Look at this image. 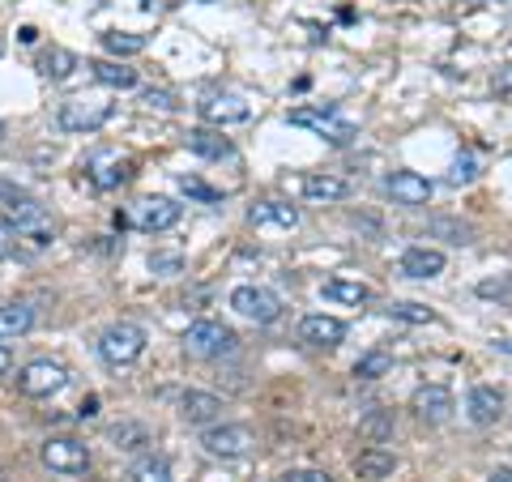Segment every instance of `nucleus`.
Here are the masks:
<instances>
[{
  "label": "nucleus",
  "instance_id": "nucleus-1",
  "mask_svg": "<svg viewBox=\"0 0 512 482\" xmlns=\"http://www.w3.org/2000/svg\"><path fill=\"white\" fill-rule=\"evenodd\" d=\"M5 218H9V231L22 235L30 248H47V244L56 239L52 214H47L35 197H26V192H18L13 201H5Z\"/></svg>",
  "mask_w": 512,
  "mask_h": 482
},
{
  "label": "nucleus",
  "instance_id": "nucleus-2",
  "mask_svg": "<svg viewBox=\"0 0 512 482\" xmlns=\"http://www.w3.org/2000/svg\"><path fill=\"white\" fill-rule=\"evenodd\" d=\"M286 120H291L295 128H308L312 137L329 141V146H350V141L359 137V124L346 120L342 111H333V107H291Z\"/></svg>",
  "mask_w": 512,
  "mask_h": 482
},
{
  "label": "nucleus",
  "instance_id": "nucleus-3",
  "mask_svg": "<svg viewBox=\"0 0 512 482\" xmlns=\"http://www.w3.org/2000/svg\"><path fill=\"white\" fill-rule=\"evenodd\" d=\"M239 346L235 329H227L222 320H197V325H188L184 333V350L192 359H222L231 355V350Z\"/></svg>",
  "mask_w": 512,
  "mask_h": 482
},
{
  "label": "nucleus",
  "instance_id": "nucleus-4",
  "mask_svg": "<svg viewBox=\"0 0 512 482\" xmlns=\"http://www.w3.org/2000/svg\"><path fill=\"white\" fill-rule=\"evenodd\" d=\"M99 355H103V363H111V367L137 363L141 355H146V329L120 320V325H111V329L99 337Z\"/></svg>",
  "mask_w": 512,
  "mask_h": 482
},
{
  "label": "nucleus",
  "instance_id": "nucleus-5",
  "mask_svg": "<svg viewBox=\"0 0 512 482\" xmlns=\"http://www.w3.org/2000/svg\"><path fill=\"white\" fill-rule=\"evenodd\" d=\"M107 120H111V103L107 99H86V94L60 103V111H56V124L64 128V133H99Z\"/></svg>",
  "mask_w": 512,
  "mask_h": 482
},
{
  "label": "nucleus",
  "instance_id": "nucleus-6",
  "mask_svg": "<svg viewBox=\"0 0 512 482\" xmlns=\"http://www.w3.org/2000/svg\"><path fill=\"white\" fill-rule=\"evenodd\" d=\"M64 384H69V367L56 363V359H35V363H26L22 372H18V393L22 397H56Z\"/></svg>",
  "mask_w": 512,
  "mask_h": 482
},
{
  "label": "nucleus",
  "instance_id": "nucleus-7",
  "mask_svg": "<svg viewBox=\"0 0 512 482\" xmlns=\"http://www.w3.org/2000/svg\"><path fill=\"white\" fill-rule=\"evenodd\" d=\"M231 308L244 320H256V325H274V320L282 316V299L269 291V286H235Z\"/></svg>",
  "mask_w": 512,
  "mask_h": 482
},
{
  "label": "nucleus",
  "instance_id": "nucleus-8",
  "mask_svg": "<svg viewBox=\"0 0 512 482\" xmlns=\"http://www.w3.org/2000/svg\"><path fill=\"white\" fill-rule=\"evenodd\" d=\"M197 111H201V120L214 124V128L252 120V103L244 99V94H231V90H210V94H205V99L197 103Z\"/></svg>",
  "mask_w": 512,
  "mask_h": 482
},
{
  "label": "nucleus",
  "instance_id": "nucleus-9",
  "mask_svg": "<svg viewBox=\"0 0 512 482\" xmlns=\"http://www.w3.org/2000/svg\"><path fill=\"white\" fill-rule=\"evenodd\" d=\"M201 444H205V453L210 457H248L256 448V436H252V427H244V423H210V431L201 436Z\"/></svg>",
  "mask_w": 512,
  "mask_h": 482
},
{
  "label": "nucleus",
  "instance_id": "nucleus-10",
  "mask_svg": "<svg viewBox=\"0 0 512 482\" xmlns=\"http://www.w3.org/2000/svg\"><path fill=\"white\" fill-rule=\"evenodd\" d=\"M180 214H184V205H175L171 197H146L133 205V218L128 222L146 235H158V231H171L175 222H180Z\"/></svg>",
  "mask_w": 512,
  "mask_h": 482
},
{
  "label": "nucleus",
  "instance_id": "nucleus-11",
  "mask_svg": "<svg viewBox=\"0 0 512 482\" xmlns=\"http://www.w3.org/2000/svg\"><path fill=\"white\" fill-rule=\"evenodd\" d=\"M43 465L47 470H56V474H86L90 470V448L86 444H77V440H47L43 444Z\"/></svg>",
  "mask_w": 512,
  "mask_h": 482
},
{
  "label": "nucleus",
  "instance_id": "nucleus-12",
  "mask_svg": "<svg viewBox=\"0 0 512 482\" xmlns=\"http://www.w3.org/2000/svg\"><path fill=\"white\" fill-rule=\"evenodd\" d=\"M128 175H133V171H128V158L111 154V150H99V154H90V158H86V180L99 188V192L120 188Z\"/></svg>",
  "mask_w": 512,
  "mask_h": 482
},
{
  "label": "nucleus",
  "instance_id": "nucleus-13",
  "mask_svg": "<svg viewBox=\"0 0 512 482\" xmlns=\"http://www.w3.org/2000/svg\"><path fill=\"white\" fill-rule=\"evenodd\" d=\"M222 397H214V393H205V389H188V393H180V419L184 423H192V427H210V423H218L222 419Z\"/></svg>",
  "mask_w": 512,
  "mask_h": 482
},
{
  "label": "nucleus",
  "instance_id": "nucleus-14",
  "mask_svg": "<svg viewBox=\"0 0 512 482\" xmlns=\"http://www.w3.org/2000/svg\"><path fill=\"white\" fill-rule=\"evenodd\" d=\"M384 188H389V197L397 205H410V210H419V205L431 201V180H423L419 171H393L389 180H384Z\"/></svg>",
  "mask_w": 512,
  "mask_h": 482
},
{
  "label": "nucleus",
  "instance_id": "nucleus-15",
  "mask_svg": "<svg viewBox=\"0 0 512 482\" xmlns=\"http://www.w3.org/2000/svg\"><path fill=\"white\" fill-rule=\"evenodd\" d=\"M299 337L308 346H316V350H333V346H342L346 342V325L338 316H303V325H299Z\"/></svg>",
  "mask_w": 512,
  "mask_h": 482
},
{
  "label": "nucleus",
  "instance_id": "nucleus-16",
  "mask_svg": "<svg viewBox=\"0 0 512 482\" xmlns=\"http://www.w3.org/2000/svg\"><path fill=\"white\" fill-rule=\"evenodd\" d=\"M410 406H414V414H419L423 423H444L448 414L457 410V401H453V393H448L444 384H423V389L414 393Z\"/></svg>",
  "mask_w": 512,
  "mask_h": 482
},
{
  "label": "nucleus",
  "instance_id": "nucleus-17",
  "mask_svg": "<svg viewBox=\"0 0 512 482\" xmlns=\"http://www.w3.org/2000/svg\"><path fill=\"white\" fill-rule=\"evenodd\" d=\"M466 410H470V419H474L478 427L500 423V414H504V393L495 389V384H474V389H470V401H466Z\"/></svg>",
  "mask_w": 512,
  "mask_h": 482
},
{
  "label": "nucleus",
  "instance_id": "nucleus-18",
  "mask_svg": "<svg viewBox=\"0 0 512 482\" xmlns=\"http://www.w3.org/2000/svg\"><path fill=\"white\" fill-rule=\"evenodd\" d=\"M303 197L320 201V205H333V201H346V197H350V184L342 180V175L312 171V175H303Z\"/></svg>",
  "mask_w": 512,
  "mask_h": 482
},
{
  "label": "nucleus",
  "instance_id": "nucleus-19",
  "mask_svg": "<svg viewBox=\"0 0 512 482\" xmlns=\"http://www.w3.org/2000/svg\"><path fill=\"white\" fill-rule=\"evenodd\" d=\"M402 273L414 282H431V278H440L444 273V252L436 248H406L402 252Z\"/></svg>",
  "mask_w": 512,
  "mask_h": 482
},
{
  "label": "nucleus",
  "instance_id": "nucleus-20",
  "mask_svg": "<svg viewBox=\"0 0 512 482\" xmlns=\"http://www.w3.org/2000/svg\"><path fill=\"white\" fill-rule=\"evenodd\" d=\"M252 227H282V231H295L299 227V210L286 201H256L248 210Z\"/></svg>",
  "mask_w": 512,
  "mask_h": 482
},
{
  "label": "nucleus",
  "instance_id": "nucleus-21",
  "mask_svg": "<svg viewBox=\"0 0 512 482\" xmlns=\"http://www.w3.org/2000/svg\"><path fill=\"white\" fill-rule=\"evenodd\" d=\"M184 141H188V150L201 158H231L235 154L231 137H222V128H188Z\"/></svg>",
  "mask_w": 512,
  "mask_h": 482
},
{
  "label": "nucleus",
  "instance_id": "nucleus-22",
  "mask_svg": "<svg viewBox=\"0 0 512 482\" xmlns=\"http://www.w3.org/2000/svg\"><path fill=\"white\" fill-rule=\"evenodd\" d=\"M393 470H397V457L389 453V448H380V444L363 448V453L355 457V474H359V478H367V482H376V478H389Z\"/></svg>",
  "mask_w": 512,
  "mask_h": 482
},
{
  "label": "nucleus",
  "instance_id": "nucleus-23",
  "mask_svg": "<svg viewBox=\"0 0 512 482\" xmlns=\"http://www.w3.org/2000/svg\"><path fill=\"white\" fill-rule=\"evenodd\" d=\"M86 69L94 73V82H103L111 90H133L137 86V69H128L124 60H90Z\"/></svg>",
  "mask_w": 512,
  "mask_h": 482
},
{
  "label": "nucleus",
  "instance_id": "nucleus-24",
  "mask_svg": "<svg viewBox=\"0 0 512 482\" xmlns=\"http://www.w3.org/2000/svg\"><path fill=\"white\" fill-rule=\"evenodd\" d=\"M320 295L333 299V303H346V308H363V303L372 299V286H363L355 278H329L320 286Z\"/></svg>",
  "mask_w": 512,
  "mask_h": 482
},
{
  "label": "nucleus",
  "instance_id": "nucleus-25",
  "mask_svg": "<svg viewBox=\"0 0 512 482\" xmlns=\"http://www.w3.org/2000/svg\"><path fill=\"white\" fill-rule=\"evenodd\" d=\"M35 329V308L30 303H5L0 308V337H22V333H30Z\"/></svg>",
  "mask_w": 512,
  "mask_h": 482
},
{
  "label": "nucleus",
  "instance_id": "nucleus-26",
  "mask_svg": "<svg viewBox=\"0 0 512 482\" xmlns=\"http://www.w3.org/2000/svg\"><path fill=\"white\" fill-rule=\"evenodd\" d=\"M111 444H116L120 453H141L146 444H154V436H150V427H146V423L124 419V423L111 427Z\"/></svg>",
  "mask_w": 512,
  "mask_h": 482
},
{
  "label": "nucleus",
  "instance_id": "nucleus-27",
  "mask_svg": "<svg viewBox=\"0 0 512 482\" xmlns=\"http://www.w3.org/2000/svg\"><path fill=\"white\" fill-rule=\"evenodd\" d=\"M77 64H82V60H77L69 47H52V52H43V56H39V73L47 77V82H64V77H69Z\"/></svg>",
  "mask_w": 512,
  "mask_h": 482
},
{
  "label": "nucleus",
  "instance_id": "nucleus-28",
  "mask_svg": "<svg viewBox=\"0 0 512 482\" xmlns=\"http://www.w3.org/2000/svg\"><path fill=\"white\" fill-rule=\"evenodd\" d=\"M103 47L116 60H128V56H141L146 52V35H133V30H107L103 35Z\"/></svg>",
  "mask_w": 512,
  "mask_h": 482
},
{
  "label": "nucleus",
  "instance_id": "nucleus-29",
  "mask_svg": "<svg viewBox=\"0 0 512 482\" xmlns=\"http://www.w3.org/2000/svg\"><path fill=\"white\" fill-rule=\"evenodd\" d=\"M359 436L367 444H384L393 436V410H367L359 419Z\"/></svg>",
  "mask_w": 512,
  "mask_h": 482
},
{
  "label": "nucleus",
  "instance_id": "nucleus-30",
  "mask_svg": "<svg viewBox=\"0 0 512 482\" xmlns=\"http://www.w3.org/2000/svg\"><path fill=\"white\" fill-rule=\"evenodd\" d=\"M393 372V355L389 350H367V355L355 363V376L359 380H380V376H389Z\"/></svg>",
  "mask_w": 512,
  "mask_h": 482
},
{
  "label": "nucleus",
  "instance_id": "nucleus-31",
  "mask_svg": "<svg viewBox=\"0 0 512 482\" xmlns=\"http://www.w3.org/2000/svg\"><path fill=\"white\" fill-rule=\"evenodd\" d=\"M133 482H171V465L163 457H141L133 470H128Z\"/></svg>",
  "mask_w": 512,
  "mask_h": 482
},
{
  "label": "nucleus",
  "instance_id": "nucleus-32",
  "mask_svg": "<svg viewBox=\"0 0 512 482\" xmlns=\"http://www.w3.org/2000/svg\"><path fill=\"white\" fill-rule=\"evenodd\" d=\"M180 192L188 201H201V205H218L222 201V188H210L201 175H180Z\"/></svg>",
  "mask_w": 512,
  "mask_h": 482
},
{
  "label": "nucleus",
  "instance_id": "nucleus-33",
  "mask_svg": "<svg viewBox=\"0 0 512 482\" xmlns=\"http://www.w3.org/2000/svg\"><path fill=\"white\" fill-rule=\"evenodd\" d=\"M431 235H444L448 244H457V248H466L474 239V231L466 227V222H453V218H436V222H431Z\"/></svg>",
  "mask_w": 512,
  "mask_h": 482
},
{
  "label": "nucleus",
  "instance_id": "nucleus-34",
  "mask_svg": "<svg viewBox=\"0 0 512 482\" xmlns=\"http://www.w3.org/2000/svg\"><path fill=\"white\" fill-rule=\"evenodd\" d=\"M389 316H397V320H410V325H436V312L431 308H423V303H393L389 308Z\"/></svg>",
  "mask_w": 512,
  "mask_h": 482
},
{
  "label": "nucleus",
  "instance_id": "nucleus-35",
  "mask_svg": "<svg viewBox=\"0 0 512 482\" xmlns=\"http://www.w3.org/2000/svg\"><path fill=\"white\" fill-rule=\"evenodd\" d=\"M453 188H466V184H474L478 180V163L470 154H461V158H453V167H448V175H444Z\"/></svg>",
  "mask_w": 512,
  "mask_h": 482
},
{
  "label": "nucleus",
  "instance_id": "nucleus-36",
  "mask_svg": "<svg viewBox=\"0 0 512 482\" xmlns=\"http://www.w3.org/2000/svg\"><path fill=\"white\" fill-rule=\"evenodd\" d=\"M150 269H154V273H163V278H171V273H180V256H154Z\"/></svg>",
  "mask_w": 512,
  "mask_h": 482
},
{
  "label": "nucleus",
  "instance_id": "nucleus-37",
  "mask_svg": "<svg viewBox=\"0 0 512 482\" xmlns=\"http://www.w3.org/2000/svg\"><path fill=\"white\" fill-rule=\"evenodd\" d=\"M282 482H333V478H329L325 470H291Z\"/></svg>",
  "mask_w": 512,
  "mask_h": 482
},
{
  "label": "nucleus",
  "instance_id": "nucleus-38",
  "mask_svg": "<svg viewBox=\"0 0 512 482\" xmlns=\"http://www.w3.org/2000/svg\"><path fill=\"white\" fill-rule=\"evenodd\" d=\"M146 103L150 107H163V111H175V99H171L167 90H146Z\"/></svg>",
  "mask_w": 512,
  "mask_h": 482
},
{
  "label": "nucleus",
  "instance_id": "nucleus-39",
  "mask_svg": "<svg viewBox=\"0 0 512 482\" xmlns=\"http://www.w3.org/2000/svg\"><path fill=\"white\" fill-rule=\"evenodd\" d=\"M99 414V397H86L82 406H77V419H94Z\"/></svg>",
  "mask_w": 512,
  "mask_h": 482
},
{
  "label": "nucleus",
  "instance_id": "nucleus-40",
  "mask_svg": "<svg viewBox=\"0 0 512 482\" xmlns=\"http://www.w3.org/2000/svg\"><path fill=\"white\" fill-rule=\"evenodd\" d=\"M495 90H512V64H504V69L495 73Z\"/></svg>",
  "mask_w": 512,
  "mask_h": 482
},
{
  "label": "nucleus",
  "instance_id": "nucleus-41",
  "mask_svg": "<svg viewBox=\"0 0 512 482\" xmlns=\"http://www.w3.org/2000/svg\"><path fill=\"white\" fill-rule=\"evenodd\" d=\"M9 252H13V231H9V227H0V261H5Z\"/></svg>",
  "mask_w": 512,
  "mask_h": 482
},
{
  "label": "nucleus",
  "instance_id": "nucleus-42",
  "mask_svg": "<svg viewBox=\"0 0 512 482\" xmlns=\"http://www.w3.org/2000/svg\"><path fill=\"white\" fill-rule=\"evenodd\" d=\"M9 367H13V350H9V346H0V376H5Z\"/></svg>",
  "mask_w": 512,
  "mask_h": 482
},
{
  "label": "nucleus",
  "instance_id": "nucleus-43",
  "mask_svg": "<svg viewBox=\"0 0 512 482\" xmlns=\"http://www.w3.org/2000/svg\"><path fill=\"white\" fill-rule=\"evenodd\" d=\"M18 39H22V43H35V39H39V30H35V26H22V30H18Z\"/></svg>",
  "mask_w": 512,
  "mask_h": 482
},
{
  "label": "nucleus",
  "instance_id": "nucleus-44",
  "mask_svg": "<svg viewBox=\"0 0 512 482\" xmlns=\"http://www.w3.org/2000/svg\"><path fill=\"white\" fill-rule=\"evenodd\" d=\"M491 482H512V470H495V474H491Z\"/></svg>",
  "mask_w": 512,
  "mask_h": 482
},
{
  "label": "nucleus",
  "instance_id": "nucleus-45",
  "mask_svg": "<svg viewBox=\"0 0 512 482\" xmlns=\"http://www.w3.org/2000/svg\"><path fill=\"white\" fill-rule=\"evenodd\" d=\"M495 346H500V350H508V355H512V337H504V342H495Z\"/></svg>",
  "mask_w": 512,
  "mask_h": 482
},
{
  "label": "nucleus",
  "instance_id": "nucleus-46",
  "mask_svg": "<svg viewBox=\"0 0 512 482\" xmlns=\"http://www.w3.org/2000/svg\"><path fill=\"white\" fill-rule=\"evenodd\" d=\"M0 141H5V120H0Z\"/></svg>",
  "mask_w": 512,
  "mask_h": 482
},
{
  "label": "nucleus",
  "instance_id": "nucleus-47",
  "mask_svg": "<svg viewBox=\"0 0 512 482\" xmlns=\"http://www.w3.org/2000/svg\"><path fill=\"white\" fill-rule=\"evenodd\" d=\"M0 52H5V43H0Z\"/></svg>",
  "mask_w": 512,
  "mask_h": 482
}]
</instances>
